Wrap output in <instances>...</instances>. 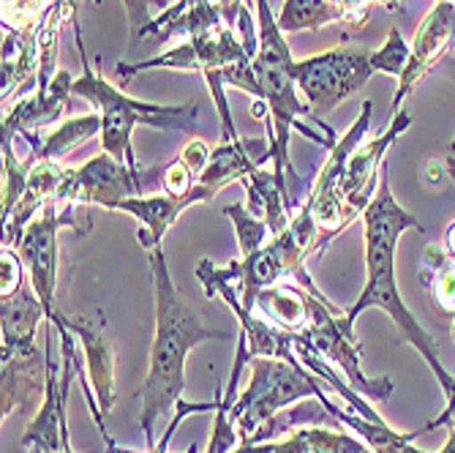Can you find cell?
<instances>
[{
	"mask_svg": "<svg viewBox=\"0 0 455 453\" xmlns=\"http://www.w3.org/2000/svg\"><path fill=\"white\" fill-rule=\"evenodd\" d=\"M213 150L204 145V140H191L183 150H180V161L186 164V167L194 173V175H202V170L208 167Z\"/></svg>",
	"mask_w": 455,
	"mask_h": 453,
	"instance_id": "27",
	"label": "cell"
},
{
	"mask_svg": "<svg viewBox=\"0 0 455 453\" xmlns=\"http://www.w3.org/2000/svg\"><path fill=\"white\" fill-rule=\"evenodd\" d=\"M330 363H336L341 372L347 375V380L352 383V388L363 391L365 396L377 399V401H387L393 393V380L382 377L377 383H371L363 368H360V344L355 339V328H349L344 322V311L339 306L330 303L319 287L311 290V311H308V322L300 331Z\"/></svg>",
	"mask_w": 455,
	"mask_h": 453,
	"instance_id": "7",
	"label": "cell"
},
{
	"mask_svg": "<svg viewBox=\"0 0 455 453\" xmlns=\"http://www.w3.org/2000/svg\"><path fill=\"white\" fill-rule=\"evenodd\" d=\"M248 366H251L248 388L237 393L232 407H227L240 442H257L281 409L300 399L314 396L324 407L330 404V396L319 388V380L298 358H254Z\"/></svg>",
	"mask_w": 455,
	"mask_h": 453,
	"instance_id": "4",
	"label": "cell"
},
{
	"mask_svg": "<svg viewBox=\"0 0 455 453\" xmlns=\"http://www.w3.org/2000/svg\"><path fill=\"white\" fill-rule=\"evenodd\" d=\"M455 38V4L452 0H439V4L428 12L423 25L418 28L415 44L409 47V63L398 79V91L390 107V117L398 112L401 101L409 96V91L428 74V69L450 50Z\"/></svg>",
	"mask_w": 455,
	"mask_h": 453,
	"instance_id": "11",
	"label": "cell"
},
{
	"mask_svg": "<svg viewBox=\"0 0 455 453\" xmlns=\"http://www.w3.org/2000/svg\"><path fill=\"white\" fill-rule=\"evenodd\" d=\"M281 33L319 30L330 22H347V14L333 0H283V9L275 17Z\"/></svg>",
	"mask_w": 455,
	"mask_h": 453,
	"instance_id": "20",
	"label": "cell"
},
{
	"mask_svg": "<svg viewBox=\"0 0 455 453\" xmlns=\"http://www.w3.org/2000/svg\"><path fill=\"white\" fill-rule=\"evenodd\" d=\"M327 413L333 416L339 424L355 429V432L365 440V445H368L371 450H374V453H428V450H420V448L411 445V442H415V440L420 437V432L398 434V432H393L385 421L374 424V421L363 418L360 413H355V409H341V407L333 404V401L327 404Z\"/></svg>",
	"mask_w": 455,
	"mask_h": 453,
	"instance_id": "18",
	"label": "cell"
},
{
	"mask_svg": "<svg viewBox=\"0 0 455 453\" xmlns=\"http://www.w3.org/2000/svg\"><path fill=\"white\" fill-rule=\"evenodd\" d=\"M224 216H229L232 224H235L237 246H240L243 257H245V255H251V252H257V249H262V240L270 235V230H267L265 222H259L257 216L248 214L245 205H240V202L224 205Z\"/></svg>",
	"mask_w": 455,
	"mask_h": 453,
	"instance_id": "22",
	"label": "cell"
},
{
	"mask_svg": "<svg viewBox=\"0 0 455 453\" xmlns=\"http://www.w3.org/2000/svg\"><path fill=\"white\" fill-rule=\"evenodd\" d=\"M194 181H196V175L180 161V156L172 164H167V167H164V175H161L164 194H170V197H186L191 191Z\"/></svg>",
	"mask_w": 455,
	"mask_h": 453,
	"instance_id": "25",
	"label": "cell"
},
{
	"mask_svg": "<svg viewBox=\"0 0 455 453\" xmlns=\"http://www.w3.org/2000/svg\"><path fill=\"white\" fill-rule=\"evenodd\" d=\"M363 222H365V287H363L357 303H352L344 311V322L349 328H355L357 317L365 309H382L385 314H390V320L398 325L401 336L426 358V363L431 366V372L436 375L439 385L447 393V409L436 421H431L426 429H420V434H426L431 429H439V426H450V424H455V377L447 375V368L442 366V360L436 355L434 342L415 322V317L409 314L406 303L401 301L398 284H395V246H398V238L406 230H420L423 232V224L415 216H409L401 205L393 199V191H390V183H387V164H382L379 189H377L374 199L368 202Z\"/></svg>",
	"mask_w": 455,
	"mask_h": 453,
	"instance_id": "1",
	"label": "cell"
},
{
	"mask_svg": "<svg viewBox=\"0 0 455 453\" xmlns=\"http://www.w3.org/2000/svg\"><path fill=\"white\" fill-rule=\"evenodd\" d=\"M30 453H44V450H41V448H30Z\"/></svg>",
	"mask_w": 455,
	"mask_h": 453,
	"instance_id": "30",
	"label": "cell"
},
{
	"mask_svg": "<svg viewBox=\"0 0 455 453\" xmlns=\"http://www.w3.org/2000/svg\"><path fill=\"white\" fill-rule=\"evenodd\" d=\"M411 117L406 112L401 115H393L390 126L385 134H379L377 140H371L365 145H360L349 161H347V170H344V183H341V191H344V202H347V222L352 224L357 216L365 214L368 202L374 199L377 194V170H382V158H385V150L393 145V140L409 129Z\"/></svg>",
	"mask_w": 455,
	"mask_h": 453,
	"instance_id": "12",
	"label": "cell"
},
{
	"mask_svg": "<svg viewBox=\"0 0 455 453\" xmlns=\"http://www.w3.org/2000/svg\"><path fill=\"white\" fill-rule=\"evenodd\" d=\"M63 227H74V205H60L50 199L38 216L28 224L20 240V257L30 273L33 293L47 309V320L52 325L60 322V309L55 301L58 290V232Z\"/></svg>",
	"mask_w": 455,
	"mask_h": 453,
	"instance_id": "8",
	"label": "cell"
},
{
	"mask_svg": "<svg viewBox=\"0 0 455 453\" xmlns=\"http://www.w3.org/2000/svg\"><path fill=\"white\" fill-rule=\"evenodd\" d=\"M423 281L428 284L434 306L455 317V257L450 252H442L439 246H431L426 255Z\"/></svg>",
	"mask_w": 455,
	"mask_h": 453,
	"instance_id": "21",
	"label": "cell"
},
{
	"mask_svg": "<svg viewBox=\"0 0 455 453\" xmlns=\"http://www.w3.org/2000/svg\"><path fill=\"white\" fill-rule=\"evenodd\" d=\"M22 268H25V263H22L20 252H14V249L0 252V293H4V298L22 290V279H25Z\"/></svg>",
	"mask_w": 455,
	"mask_h": 453,
	"instance_id": "24",
	"label": "cell"
},
{
	"mask_svg": "<svg viewBox=\"0 0 455 453\" xmlns=\"http://www.w3.org/2000/svg\"><path fill=\"white\" fill-rule=\"evenodd\" d=\"M126 4V14H129V30H132V38H129V50H134L140 41H142V30L145 25L150 22V4L153 0H123Z\"/></svg>",
	"mask_w": 455,
	"mask_h": 453,
	"instance_id": "26",
	"label": "cell"
},
{
	"mask_svg": "<svg viewBox=\"0 0 455 453\" xmlns=\"http://www.w3.org/2000/svg\"><path fill=\"white\" fill-rule=\"evenodd\" d=\"M41 320H47V309L41 298L30 290H22L4 298V320H0V331H4V363L17 358H33L41 355L36 350V328Z\"/></svg>",
	"mask_w": 455,
	"mask_h": 453,
	"instance_id": "15",
	"label": "cell"
},
{
	"mask_svg": "<svg viewBox=\"0 0 455 453\" xmlns=\"http://www.w3.org/2000/svg\"><path fill=\"white\" fill-rule=\"evenodd\" d=\"M71 88H74V79L68 71H58L50 79V85H36L33 96L22 99L4 117V145H14L17 134L38 132L41 126H47V123H55L66 112L68 96H74Z\"/></svg>",
	"mask_w": 455,
	"mask_h": 453,
	"instance_id": "14",
	"label": "cell"
},
{
	"mask_svg": "<svg viewBox=\"0 0 455 453\" xmlns=\"http://www.w3.org/2000/svg\"><path fill=\"white\" fill-rule=\"evenodd\" d=\"M377 69L371 66V53L355 50H330L306 61H295L298 91L306 96L314 117L333 112L344 99L357 93Z\"/></svg>",
	"mask_w": 455,
	"mask_h": 453,
	"instance_id": "5",
	"label": "cell"
},
{
	"mask_svg": "<svg viewBox=\"0 0 455 453\" xmlns=\"http://www.w3.org/2000/svg\"><path fill=\"white\" fill-rule=\"evenodd\" d=\"M406 63H409V47H406L401 30L393 28L387 41H385V47L379 53H371V66H374L377 71H385V74H393L401 79Z\"/></svg>",
	"mask_w": 455,
	"mask_h": 453,
	"instance_id": "23",
	"label": "cell"
},
{
	"mask_svg": "<svg viewBox=\"0 0 455 453\" xmlns=\"http://www.w3.org/2000/svg\"><path fill=\"white\" fill-rule=\"evenodd\" d=\"M63 325L74 336H79L82 347H85V358H88V375L93 383V393L96 401L101 407V413H109L115 407V355L107 339V320L101 311L88 314V317H71L66 311H60Z\"/></svg>",
	"mask_w": 455,
	"mask_h": 453,
	"instance_id": "13",
	"label": "cell"
},
{
	"mask_svg": "<svg viewBox=\"0 0 455 453\" xmlns=\"http://www.w3.org/2000/svg\"><path fill=\"white\" fill-rule=\"evenodd\" d=\"M99 132H101V115L99 112L66 120L58 132H52L50 137H41L38 148L33 153H28V161L30 164H36V161H60L71 150H76L88 140H93Z\"/></svg>",
	"mask_w": 455,
	"mask_h": 453,
	"instance_id": "19",
	"label": "cell"
},
{
	"mask_svg": "<svg viewBox=\"0 0 455 453\" xmlns=\"http://www.w3.org/2000/svg\"><path fill=\"white\" fill-rule=\"evenodd\" d=\"M148 173L134 170L129 164L115 161L109 153H101L82 167L66 170V178L55 194L60 205H101L115 211V205L132 197H145Z\"/></svg>",
	"mask_w": 455,
	"mask_h": 453,
	"instance_id": "9",
	"label": "cell"
},
{
	"mask_svg": "<svg viewBox=\"0 0 455 453\" xmlns=\"http://www.w3.org/2000/svg\"><path fill=\"white\" fill-rule=\"evenodd\" d=\"M314 281L308 279L306 284L292 281V279H283L267 290H262L257 295L254 311L265 320H270L273 325L283 328V331H292L300 334L306 322H308V311H311V290H314Z\"/></svg>",
	"mask_w": 455,
	"mask_h": 453,
	"instance_id": "17",
	"label": "cell"
},
{
	"mask_svg": "<svg viewBox=\"0 0 455 453\" xmlns=\"http://www.w3.org/2000/svg\"><path fill=\"white\" fill-rule=\"evenodd\" d=\"M82 71L79 79H74V96H82L96 107L101 115V148L109 153L115 161L129 164V167L140 170L134 148H132V132L134 126H153V129H167V132H194L196 129V115L199 107L180 104V107H167V104H148L137 101L126 93H120L115 85L101 77V71H93L88 63V55H82Z\"/></svg>",
	"mask_w": 455,
	"mask_h": 453,
	"instance_id": "3",
	"label": "cell"
},
{
	"mask_svg": "<svg viewBox=\"0 0 455 453\" xmlns=\"http://www.w3.org/2000/svg\"><path fill=\"white\" fill-rule=\"evenodd\" d=\"M447 252L455 257V222H452L450 230H447Z\"/></svg>",
	"mask_w": 455,
	"mask_h": 453,
	"instance_id": "29",
	"label": "cell"
},
{
	"mask_svg": "<svg viewBox=\"0 0 455 453\" xmlns=\"http://www.w3.org/2000/svg\"><path fill=\"white\" fill-rule=\"evenodd\" d=\"M368 123H371V101L363 104V112H360L357 123L336 142V148L330 150V158L324 161V167L311 181V191H308V197L303 202V208L314 216V224L319 230V238H316V246H314L316 255H322L324 246L333 240V238H339L349 227L341 183H344L347 161L360 148V142L365 137V129H368Z\"/></svg>",
	"mask_w": 455,
	"mask_h": 453,
	"instance_id": "6",
	"label": "cell"
},
{
	"mask_svg": "<svg viewBox=\"0 0 455 453\" xmlns=\"http://www.w3.org/2000/svg\"><path fill=\"white\" fill-rule=\"evenodd\" d=\"M243 61H254V58L248 55V50L235 36V30L229 25H224L202 38L183 41V44L172 47L170 53H164L158 58H150L142 63H117V74L123 79H129L132 74L150 71V69H178V71H202L208 77L219 69H227V66H235Z\"/></svg>",
	"mask_w": 455,
	"mask_h": 453,
	"instance_id": "10",
	"label": "cell"
},
{
	"mask_svg": "<svg viewBox=\"0 0 455 453\" xmlns=\"http://www.w3.org/2000/svg\"><path fill=\"white\" fill-rule=\"evenodd\" d=\"M447 429H450V437H447V445L439 453H455V424H450Z\"/></svg>",
	"mask_w": 455,
	"mask_h": 453,
	"instance_id": "28",
	"label": "cell"
},
{
	"mask_svg": "<svg viewBox=\"0 0 455 453\" xmlns=\"http://www.w3.org/2000/svg\"><path fill=\"white\" fill-rule=\"evenodd\" d=\"M148 260L153 271V293H156V336L150 344V366L145 385L140 388L142 399V434L148 453L156 448V426L167 421L178 404L183 401L186 385V360L194 347L211 339H221L219 331L204 328L196 314L178 295V287L170 276L167 257L161 243L148 246Z\"/></svg>",
	"mask_w": 455,
	"mask_h": 453,
	"instance_id": "2",
	"label": "cell"
},
{
	"mask_svg": "<svg viewBox=\"0 0 455 453\" xmlns=\"http://www.w3.org/2000/svg\"><path fill=\"white\" fill-rule=\"evenodd\" d=\"M224 17L216 6V0H178L175 6H170L164 14H158L156 20H150L142 30L145 36H158L172 38V36H183L186 41L191 38H202L219 28H224Z\"/></svg>",
	"mask_w": 455,
	"mask_h": 453,
	"instance_id": "16",
	"label": "cell"
}]
</instances>
